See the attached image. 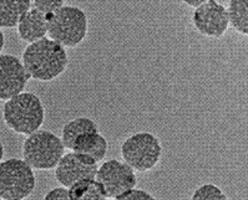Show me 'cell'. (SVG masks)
<instances>
[{
  "label": "cell",
  "mask_w": 248,
  "mask_h": 200,
  "mask_svg": "<svg viewBox=\"0 0 248 200\" xmlns=\"http://www.w3.org/2000/svg\"><path fill=\"white\" fill-rule=\"evenodd\" d=\"M29 80L24 65L16 56L0 54V100L8 101L23 92Z\"/></svg>",
  "instance_id": "30bf717a"
},
{
  "label": "cell",
  "mask_w": 248,
  "mask_h": 200,
  "mask_svg": "<svg viewBox=\"0 0 248 200\" xmlns=\"http://www.w3.org/2000/svg\"><path fill=\"white\" fill-rule=\"evenodd\" d=\"M35 188V175L25 160L10 158L0 160V199L20 200Z\"/></svg>",
  "instance_id": "5b68a950"
},
{
  "label": "cell",
  "mask_w": 248,
  "mask_h": 200,
  "mask_svg": "<svg viewBox=\"0 0 248 200\" xmlns=\"http://www.w3.org/2000/svg\"><path fill=\"white\" fill-rule=\"evenodd\" d=\"M88 132H99L97 125L93 119L86 118V117H79V118L67 122L62 128V144L67 149H71L75 139L81 134L88 133Z\"/></svg>",
  "instance_id": "5bb4252c"
},
{
  "label": "cell",
  "mask_w": 248,
  "mask_h": 200,
  "mask_svg": "<svg viewBox=\"0 0 248 200\" xmlns=\"http://www.w3.org/2000/svg\"><path fill=\"white\" fill-rule=\"evenodd\" d=\"M16 26L21 40L31 43L45 38L47 32L46 15L36 10L35 8L29 9L21 15Z\"/></svg>",
  "instance_id": "8fae6325"
},
{
  "label": "cell",
  "mask_w": 248,
  "mask_h": 200,
  "mask_svg": "<svg viewBox=\"0 0 248 200\" xmlns=\"http://www.w3.org/2000/svg\"><path fill=\"white\" fill-rule=\"evenodd\" d=\"M69 197L70 199L79 200H102L106 199V194L102 186L95 178L93 179H84L74 183L69 186Z\"/></svg>",
  "instance_id": "9a60e30c"
},
{
  "label": "cell",
  "mask_w": 248,
  "mask_h": 200,
  "mask_svg": "<svg viewBox=\"0 0 248 200\" xmlns=\"http://www.w3.org/2000/svg\"><path fill=\"white\" fill-rule=\"evenodd\" d=\"M45 199H70V197H69V188H66V186H59V188L53 189L49 193H46Z\"/></svg>",
  "instance_id": "ffe728a7"
},
{
  "label": "cell",
  "mask_w": 248,
  "mask_h": 200,
  "mask_svg": "<svg viewBox=\"0 0 248 200\" xmlns=\"http://www.w3.org/2000/svg\"><path fill=\"white\" fill-rule=\"evenodd\" d=\"M64 3L65 0H34V6L39 12L50 14L64 6Z\"/></svg>",
  "instance_id": "ac0fdd59"
},
{
  "label": "cell",
  "mask_w": 248,
  "mask_h": 200,
  "mask_svg": "<svg viewBox=\"0 0 248 200\" xmlns=\"http://www.w3.org/2000/svg\"><path fill=\"white\" fill-rule=\"evenodd\" d=\"M95 179L100 183L105 191L106 198H115L135 188L138 178L134 169L125 162L110 159L97 168Z\"/></svg>",
  "instance_id": "52a82bcc"
},
{
  "label": "cell",
  "mask_w": 248,
  "mask_h": 200,
  "mask_svg": "<svg viewBox=\"0 0 248 200\" xmlns=\"http://www.w3.org/2000/svg\"><path fill=\"white\" fill-rule=\"evenodd\" d=\"M192 199H217V200H223L227 199L221 189L218 186H213V184H204V186H200L197 190L193 193Z\"/></svg>",
  "instance_id": "e0dca14e"
},
{
  "label": "cell",
  "mask_w": 248,
  "mask_h": 200,
  "mask_svg": "<svg viewBox=\"0 0 248 200\" xmlns=\"http://www.w3.org/2000/svg\"><path fill=\"white\" fill-rule=\"evenodd\" d=\"M192 24L196 30L203 36L221 38L230 26L227 9L217 3L216 0H207L195 8Z\"/></svg>",
  "instance_id": "ba28073f"
},
{
  "label": "cell",
  "mask_w": 248,
  "mask_h": 200,
  "mask_svg": "<svg viewBox=\"0 0 248 200\" xmlns=\"http://www.w3.org/2000/svg\"><path fill=\"white\" fill-rule=\"evenodd\" d=\"M3 49H4V34L3 31L0 30V52L3 51Z\"/></svg>",
  "instance_id": "7402d4cb"
},
{
  "label": "cell",
  "mask_w": 248,
  "mask_h": 200,
  "mask_svg": "<svg viewBox=\"0 0 248 200\" xmlns=\"http://www.w3.org/2000/svg\"><path fill=\"white\" fill-rule=\"evenodd\" d=\"M55 178L62 186H71L74 183L84 179H93L96 175L97 162L82 153L64 154L56 164Z\"/></svg>",
  "instance_id": "9c48e42d"
},
{
  "label": "cell",
  "mask_w": 248,
  "mask_h": 200,
  "mask_svg": "<svg viewBox=\"0 0 248 200\" xmlns=\"http://www.w3.org/2000/svg\"><path fill=\"white\" fill-rule=\"evenodd\" d=\"M121 156L134 171H147L160 162L162 147L157 137L149 132H140L132 134L123 143Z\"/></svg>",
  "instance_id": "8992f818"
},
{
  "label": "cell",
  "mask_w": 248,
  "mask_h": 200,
  "mask_svg": "<svg viewBox=\"0 0 248 200\" xmlns=\"http://www.w3.org/2000/svg\"><path fill=\"white\" fill-rule=\"evenodd\" d=\"M3 118L15 133L29 136L44 123V107L36 95L20 92L5 102Z\"/></svg>",
  "instance_id": "7a4b0ae2"
},
{
  "label": "cell",
  "mask_w": 248,
  "mask_h": 200,
  "mask_svg": "<svg viewBox=\"0 0 248 200\" xmlns=\"http://www.w3.org/2000/svg\"><path fill=\"white\" fill-rule=\"evenodd\" d=\"M248 0H230L227 9L228 23L239 34H248Z\"/></svg>",
  "instance_id": "2e32d148"
},
{
  "label": "cell",
  "mask_w": 248,
  "mask_h": 200,
  "mask_svg": "<svg viewBox=\"0 0 248 200\" xmlns=\"http://www.w3.org/2000/svg\"><path fill=\"white\" fill-rule=\"evenodd\" d=\"M62 141L49 130H35L23 144V158L32 169H54L64 156Z\"/></svg>",
  "instance_id": "277c9868"
},
{
  "label": "cell",
  "mask_w": 248,
  "mask_h": 200,
  "mask_svg": "<svg viewBox=\"0 0 248 200\" xmlns=\"http://www.w3.org/2000/svg\"><path fill=\"white\" fill-rule=\"evenodd\" d=\"M31 5L30 0H0V28H14Z\"/></svg>",
  "instance_id": "4fadbf2b"
},
{
  "label": "cell",
  "mask_w": 248,
  "mask_h": 200,
  "mask_svg": "<svg viewBox=\"0 0 248 200\" xmlns=\"http://www.w3.org/2000/svg\"><path fill=\"white\" fill-rule=\"evenodd\" d=\"M3 154H4V148H3V144H1V141H0V160L3 159Z\"/></svg>",
  "instance_id": "603a6c76"
},
{
  "label": "cell",
  "mask_w": 248,
  "mask_h": 200,
  "mask_svg": "<svg viewBox=\"0 0 248 200\" xmlns=\"http://www.w3.org/2000/svg\"><path fill=\"white\" fill-rule=\"evenodd\" d=\"M71 149L76 153L86 154L99 163L108 153V141L99 132H88L75 139Z\"/></svg>",
  "instance_id": "7c38bea8"
},
{
  "label": "cell",
  "mask_w": 248,
  "mask_h": 200,
  "mask_svg": "<svg viewBox=\"0 0 248 200\" xmlns=\"http://www.w3.org/2000/svg\"><path fill=\"white\" fill-rule=\"evenodd\" d=\"M116 199H119V200H125V199H127V200H142V199L151 200V199H155V198H154V195H151L150 193H147V191L141 190V189L131 188V189H129L127 191H125V193H123L121 195H119Z\"/></svg>",
  "instance_id": "d6986e66"
},
{
  "label": "cell",
  "mask_w": 248,
  "mask_h": 200,
  "mask_svg": "<svg viewBox=\"0 0 248 200\" xmlns=\"http://www.w3.org/2000/svg\"><path fill=\"white\" fill-rule=\"evenodd\" d=\"M23 65L29 78L51 81L66 69V50L56 41L43 38L28 45L24 50Z\"/></svg>",
  "instance_id": "6da1fadb"
},
{
  "label": "cell",
  "mask_w": 248,
  "mask_h": 200,
  "mask_svg": "<svg viewBox=\"0 0 248 200\" xmlns=\"http://www.w3.org/2000/svg\"><path fill=\"white\" fill-rule=\"evenodd\" d=\"M184 3H186L188 6H192V8H197L199 5H201L202 3L207 1V0H182Z\"/></svg>",
  "instance_id": "44dd1931"
},
{
  "label": "cell",
  "mask_w": 248,
  "mask_h": 200,
  "mask_svg": "<svg viewBox=\"0 0 248 200\" xmlns=\"http://www.w3.org/2000/svg\"><path fill=\"white\" fill-rule=\"evenodd\" d=\"M46 15L47 32L51 40L66 47H75L88 34V16L80 8L62 6Z\"/></svg>",
  "instance_id": "3957f363"
}]
</instances>
